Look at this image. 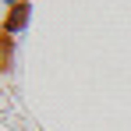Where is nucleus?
I'll list each match as a JSON object with an SVG mask.
<instances>
[{
	"label": "nucleus",
	"mask_w": 131,
	"mask_h": 131,
	"mask_svg": "<svg viewBox=\"0 0 131 131\" xmlns=\"http://www.w3.org/2000/svg\"><path fill=\"white\" fill-rule=\"evenodd\" d=\"M11 60V36H7V28H0V67H7Z\"/></svg>",
	"instance_id": "f257e3e1"
},
{
	"label": "nucleus",
	"mask_w": 131,
	"mask_h": 131,
	"mask_svg": "<svg viewBox=\"0 0 131 131\" xmlns=\"http://www.w3.org/2000/svg\"><path fill=\"white\" fill-rule=\"evenodd\" d=\"M25 21V4H14V11H11V18H7V28H18Z\"/></svg>",
	"instance_id": "f03ea898"
}]
</instances>
